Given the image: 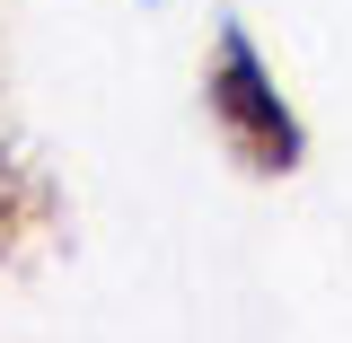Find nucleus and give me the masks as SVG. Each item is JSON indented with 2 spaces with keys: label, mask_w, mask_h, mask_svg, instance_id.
I'll list each match as a JSON object with an SVG mask.
<instances>
[{
  "label": "nucleus",
  "mask_w": 352,
  "mask_h": 343,
  "mask_svg": "<svg viewBox=\"0 0 352 343\" xmlns=\"http://www.w3.org/2000/svg\"><path fill=\"white\" fill-rule=\"evenodd\" d=\"M203 115H212V132H220V150H229V168H238V176L282 185V176L308 159V124H300V106L282 97L273 62H264V44L247 36V18H220V27H212Z\"/></svg>",
  "instance_id": "obj_1"
},
{
  "label": "nucleus",
  "mask_w": 352,
  "mask_h": 343,
  "mask_svg": "<svg viewBox=\"0 0 352 343\" xmlns=\"http://www.w3.org/2000/svg\"><path fill=\"white\" fill-rule=\"evenodd\" d=\"M62 229H71V203H62V185H53V176H44L27 150H9V141H0V264L44 256Z\"/></svg>",
  "instance_id": "obj_2"
}]
</instances>
